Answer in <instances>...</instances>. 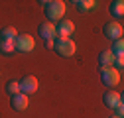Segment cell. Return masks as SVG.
I'll return each instance as SVG.
<instances>
[{
	"mask_svg": "<svg viewBox=\"0 0 124 118\" xmlns=\"http://www.w3.org/2000/svg\"><path fill=\"white\" fill-rule=\"evenodd\" d=\"M43 4V12L45 16H47V22L53 24V20H61L65 16V2H61V0H49V2H41Z\"/></svg>",
	"mask_w": 124,
	"mask_h": 118,
	"instance_id": "1",
	"label": "cell"
},
{
	"mask_svg": "<svg viewBox=\"0 0 124 118\" xmlns=\"http://www.w3.org/2000/svg\"><path fill=\"white\" fill-rule=\"evenodd\" d=\"M75 43L71 37H55L53 39V51L59 55V57H71L75 53Z\"/></svg>",
	"mask_w": 124,
	"mask_h": 118,
	"instance_id": "2",
	"label": "cell"
},
{
	"mask_svg": "<svg viewBox=\"0 0 124 118\" xmlns=\"http://www.w3.org/2000/svg\"><path fill=\"white\" fill-rule=\"evenodd\" d=\"M34 47H36V41L30 34H18L16 39H14V49L16 51L30 53V51H34Z\"/></svg>",
	"mask_w": 124,
	"mask_h": 118,
	"instance_id": "3",
	"label": "cell"
},
{
	"mask_svg": "<svg viewBox=\"0 0 124 118\" xmlns=\"http://www.w3.org/2000/svg\"><path fill=\"white\" fill-rule=\"evenodd\" d=\"M101 81H102V85H106V87H116L118 83H120V71H116L114 67H110V69H101Z\"/></svg>",
	"mask_w": 124,
	"mask_h": 118,
	"instance_id": "4",
	"label": "cell"
},
{
	"mask_svg": "<svg viewBox=\"0 0 124 118\" xmlns=\"http://www.w3.org/2000/svg\"><path fill=\"white\" fill-rule=\"evenodd\" d=\"M102 34L108 37V39H120L122 37V24L116 22V20H110L102 26Z\"/></svg>",
	"mask_w": 124,
	"mask_h": 118,
	"instance_id": "5",
	"label": "cell"
},
{
	"mask_svg": "<svg viewBox=\"0 0 124 118\" xmlns=\"http://www.w3.org/2000/svg\"><path fill=\"white\" fill-rule=\"evenodd\" d=\"M102 102H104V106H106V108L116 110V108L122 104V96H120V93L112 91V88H108V91L102 95Z\"/></svg>",
	"mask_w": 124,
	"mask_h": 118,
	"instance_id": "6",
	"label": "cell"
},
{
	"mask_svg": "<svg viewBox=\"0 0 124 118\" xmlns=\"http://www.w3.org/2000/svg\"><path fill=\"white\" fill-rule=\"evenodd\" d=\"M20 91L24 95H34L38 91V79L34 75H26L20 79Z\"/></svg>",
	"mask_w": 124,
	"mask_h": 118,
	"instance_id": "7",
	"label": "cell"
},
{
	"mask_svg": "<svg viewBox=\"0 0 124 118\" xmlns=\"http://www.w3.org/2000/svg\"><path fill=\"white\" fill-rule=\"evenodd\" d=\"M73 32H75V24H73L71 20H59L57 26H55L57 37H69Z\"/></svg>",
	"mask_w": 124,
	"mask_h": 118,
	"instance_id": "8",
	"label": "cell"
},
{
	"mask_svg": "<svg viewBox=\"0 0 124 118\" xmlns=\"http://www.w3.org/2000/svg\"><path fill=\"white\" fill-rule=\"evenodd\" d=\"M38 34H39L43 39H55V37H57V34H55V24H51V22L39 24V26H38Z\"/></svg>",
	"mask_w": 124,
	"mask_h": 118,
	"instance_id": "9",
	"label": "cell"
},
{
	"mask_svg": "<svg viewBox=\"0 0 124 118\" xmlns=\"http://www.w3.org/2000/svg\"><path fill=\"white\" fill-rule=\"evenodd\" d=\"M97 59H99L101 69H110V67H114V59H116V55H114L110 49H106V51H101Z\"/></svg>",
	"mask_w": 124,
	"mask_h": 118,
	"instance_id": "10",
	"label": "cell"
},
{
	"mask_svg": "<svg viewBox=\"0 0 124 118\" xmlns=\"http://www.w3.org/2000/svg\"><path fill=\"white\" fill-rule=\"evenodd\" d=\"M10 106H12L14 110H26V108H28V95L20 93V95H16V96H12V98H10Z\"/></svg>",
	"mask_w": 124,
	"mask_h": 118,
	"instance_id": "11",
	"label": "cell"
},
{
	"mask_svg": "<svg viewBox=\"0 0 124 118\" xmlns=\"http://www.w3.org/2000/svg\"><path fill=\"white\" fill-rule=\"evenodd\" d=\"M108 10H110V14H112V16L116 18V22H118V20L124 16V2H122V0H114Z\"/></svg>",
	"mask_w": 124,
	"mask_h": 118,
	"instance_id": "12",
	"label": "cell"
},
{
	"mask_svg": "<svg viewBox=\"0 0 124 118\" xmlns=\"http://www.w3.org/2000/svg\"><path fill=\"white\" fill-rule=\"evenodd\" d=\"M75 8L79 10V12H89V10H93V8H97V2L95 0H75Z\"/></svg>",
	"mask_w": 124,
	"mask_h": 118,
	"instance_id": "13",
	"label": "cell"
},
{
	"mask_svg": "<svg viewBox=\"0 0 124 118\" xmlns=\"http://www.w3.org/2000/svg\"><path fill=\"white\" fill-rule=\"evenodd\" d=\"M14 51H16V49H14V41L0 37V53H4V55H12Z\"/></svg>",
	"mask_w": 124,
	"mask_h": 118,
	"instance_id": "14",
	"label": "cell"
},
{
	"mask_svg": "<svg viewBox=\"0 0 124 118\" xmlns=\"http://www.w3.org/2000/svg\"><path fill=\"white\" fill-rule=\"evenodd\" d=\"M6 93H8L10 96H16V95H20V93H22V91H20V81H16V79L8 81V83H6Z\"/></svg>",
	"mask_w": 124,
	"mask_h": 118,
	"instance_id": "15",
	"label": "cell"
},
{
	"mask_svg": "<svg viewBox=\"0 0 124 118\" xmlns=\"http://www.w3.org/2000/svg\"><path fill=\"white\" fill-rule=\"evenodd\" d=\"M16 36H18V32H16V30H14L12 26H6V28H2V32H0V37L10 39V41H14V39H16Z\"/></svg>",
	"mask_w": 124,
	"mask_h": 118,
	"instance_id": "16",
	"label": "cell"
},
{
	"mask_svg": "<svg viewBox=\"0 0 124 118\" xmlns=\"http://www.w3.org/2000/svg\"><path fill=\"white\" fill-rule=\"evenodd\" d=\"M116 57H120V55H124V41H122V37L120 39H114V43H112V49H110Z\"/></svg>",
	"mask_w": 124,
	"mask_h": 118,
	"instance_id": "17",
	"label": "cell"
},
{
	"mask_svg": "<svg viewBox=\"0 0 124 118\" xmlns=\"http://www.w3.org/2000/svg\"><path fill=\"white\" fill-rule=\"evenodd\" d=\"M122 65H124V55H120V57H116V59H114V69H116V71H118Z\"/></svg>",
	"mask_w": 124,
	"mask_h": 118,
	"instance_id": "18",
	"label": "cell"
},
{
	"mask_svg": "<svg viewBox=\"0 0 124 118\" xmlns=\"http://www.w3.org/2000/svg\"><path fill=\"white\" fill-rule=\"evenodd\" d=\"M45 47H47V49H53V39H45Z\"/></svg>",
	"mask_w": 124,
	"mask_h": 118,
	"instance_id": "19",
	"label": "cell"
},
{
	"mask_svg": "<svg viewBox=\"0 0 124 118\" xmlns=\"http://www.w3.org/2000/svg\"><path fill=\"white\" fill-rule=\"evenodd\" d=\"M108 118H122V116H118V114H112V116H108Z\"/></svg>",
	"mask_w": 124,
	"mask_h": 118,
	"instance_id": "20",
	"label": "cell"
}]
</instances>
